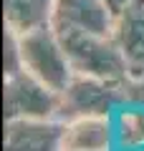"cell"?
<instances>
[{
    "mask_svg": "<svg viewBox=\"0 0 144 151\" xmlns=\"http://www.w3.org/2000/svg\"><path fill=\"white\" fill-rule=\"evenodd\" d=\"M142 151H144V149H142Z\"/></svg>",
    "mask_w": 144,
    "mask_h": 151,
    "instance_id": "13",
    "label": "cell"
},
{
    "mask_svg": "<svg viewBox=\"0 0 144 151\" xmlns=\"http://www.w3.org/2000/svg\"><path fill=\"white\" fill-rule=\"evenodd\" d=\"M58 38L63 43V50L68 55L73 73L104 78V81H124L129 76L127 55L121 53L114 35L66 30V33H58Z\"/></svg>",
    "mask_w": 144,
    "mask_h": 151,
    "instance_id": "1",
    "label": "cell"
},
{
    "mask_svg": "<svg viewBox=\"0 0 144 151\" xmlns=\"http://www.w3.org/2000/svg\"><path fill=\"white\" fill-rule=\"evenodd\" d=\"M111 35L127 55L129 76L144 70V0H129L114 15Z\"/></svg>",
    "mask_w": 144,
    "mask_h": 151,
    "instance_id": "7",
    "label": "cell"
},
{
    "mask_svg": "<svg viewBox=\"0 0 144 151\" xmlns=\"http://www.w3.org/2000/svg\"><path fill=\"white\" fill-rule=\"evenodd\" d=\"M51 25L58 33L79 30V33L111 35L114 13L106 5V0H56Z\"/></svg>",
    "mask_w": 144,
    "mask_h": 151,
    "instance_id": "6",
    "label": "cell"
},
{
    "mask_svg": "<svg viewBox=\"0 0 144 151\" xmlns=\"http://www.w3.org/2000/svg\"><path fill=\"white\" fill-rule=\"evenodd\" d=\"M119 151H142L144 149V106L129 103L114 113Z\"/></svg>",
    "mask_w": 144,
    "mask_h": 151,
    "instance_id": "10",
    "label": "cell"
},
{
    "mask_svg": "<svg viewBox=\"0 0 144 151\" xmlns=\"http://www.w3.org/2000/svg\"><path fill=\"white\" fill-rule=\"evenodd\" d=\"M127 3H129V0H106V5L111 8V13H114V15H116V13L121 10V8L127 5Z\"/></svg>",
    "mask_w": 144,
    "mask_h": 151,
    "instance_id": "12",
    "label": "cell"
},
{
    "mask_svg": "<svg viewBox=\"0 0 144 151\" xmlns=\"http://www.w3.org/2000/svg\"><path fill=\"white\" fill-rule=\"evenodd\" d=\"M18 35H20L23 68L53 91H63L73 78V68L68 63V55L63 50L56 28L46 25L28 33H18Z\"/></svg>",
    "mask_w": 144,
    "mask_h": 151,
    "instance_id": "3",
    "label": "cell"
},
{
    "mask_svg": "<svg viewBox=\"0 0 144 151\" xmlns=\"http://www.w3.org/2000/svg\"><path fill=\"white\" fill-rule=\"evenodd\" d=\"M3 151H63V121L58 119L5 121Z\"/></svg>",
    "mask_w": 144,
    "mask_h": 151,
    "instance_id": "5",
    "label": "cell"
},
{
    "mask_svg": "<svg viewBox=\"0 0 144 151\" xmlns=\"http://www.w3.org/2000/svg\"><path fill=\"white\" fill-rule=\"evenodd\" d=\"M23 68V53H20V35L10 28L3 33V78L20 73Z\"/></svg>",
    "mask_w": 144,
    "mask_h": 151,
    "instance_id": "11",
    "label": "cell"
},
{
    "mask_svg": "<svg viewBox=\"0 0 144 151\" xmlns=\"http://www.w3.org/2000/svg\"><path fill=\"white\" fill-rule=\"evenodd\" d=\"M121 106H127L124 81H104L79 76L68 81L63 91H58V121H76L86 116H114Z\"/></svg>",
    "mask_w": 144,
    "mask_h": 151,
    "instance_id": "2",
    "label": "cell"
},
{
    "mask_svg": "<svg viewBox=\"0 0 144 151\" xmlns=\"http://www.w3.org/2000/svg\"><path fill=\"white\" fill-rule=\"evenodd\" d=\"M58 91L28 70L3 78V119H56Z\"/></svg>",
    "mask_w": 144,
    "mask_h": 151,
    "instance_id": "4",
    "label": "cell"
},
{
    "mask_svg": "<svg viewBox=\"0 0 144 151\" xmlns=\"http://www.w3.org/2000/svg\"><path fill=\"white\" fill-rule=\"evenodd\" d=\"M114 116H86L63 124V151H114Z\"/></svg>",
    "mask_w": 144,
    "mask_h": 151,
    "instance_id": "8",
    "label": "cell"
},
{
    "mask_svg": "<svg viewBox=\"0 0 144 151\" xmlns=\"http://www.w3.org/2000/svg\"><path fill=\"white\" fill-rule=\"evenodd\" d=\"M56 0H3V23L15 33H28L53 23Z\"/></svg>",
    "mask_w": 144,
    "mask_h": 151,
    "instance_id": "9",
    "label": "cell"
}]
</instances>
